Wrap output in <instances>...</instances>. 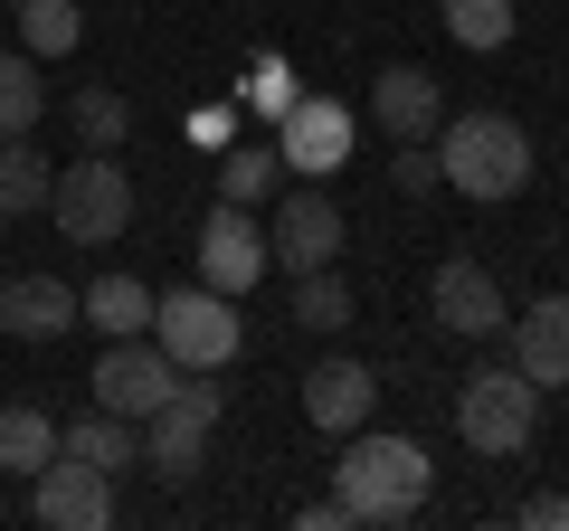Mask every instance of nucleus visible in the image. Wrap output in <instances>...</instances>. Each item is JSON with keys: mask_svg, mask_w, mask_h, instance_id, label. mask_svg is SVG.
<instances>
[{"mask_svg": "<svg viewBox=\"0 0 569 531\" xmlns=\"http://www.w3.org/2000/svg\"><path fill=\"white\" fill-rule=\"evenodd\" d=\"M0 238H10V219H0Z\"/></svg>", "mask_w": 569, "mask_h": 531, "instance_id": "nucleus-30", "label": "nucleus"}, {"mask_svg": "<svg viewBox=\"0 0 569 531\" xmlns=\"http://www.w3.org/2000/svg\"><path fill=\"white\" fill-rule=\"evenodd\" d=\"M162 399H171V351H162V342H142V332H123V342L96 361V409H114V418H152Z\"/></svg>", "mask_w": 569, "mask_h": 531, "instance_id": "nucleus-11", "label": "nucleus"}, {"mask_svg": "<svg viewBox=\"0 0 569 531\" xmlns=\"http://www.w3.org/2000/svg\"><path fill=\"white\" fill-rule=\"evenodd\" d=\"M512 370L531 389H569V294H541L531 313H512Z\"/></svg>", "mask_w": 569, "mask_h": 531, "instance_id": "nucleus-15", "label": "nucleus"}, {"mask_svg": "<svg viewBox=\"0 0 569 531\" xmlns=\"http://www.w3.org/2000/svg\"><path fill=\"white\" fill-rule=\"evenodd\" d=\"M437 20H447L456 48H503L512 39V0H437Z\"/></svg>", "mask_w": 569, "mask_h": 531, "instance_id": "nucleus-24", "label": "nucleus"}, {"mask_svg": "<svg viewBox=\"0 0 569 531\" xmlns=\"http://www.w3.org/2000/svg\"><path fill=\"white\" fill-rule=\"evenodd\" d=\"M437 181L466 200H512L531 181V133L512 114H456L437 123Z\"/></svg>", "mask_w": 569, "mask_h": 531, "instance_id": "nucleus-2", "label": "nucleus"}, {"mask_svg": "<svg viewBox=\"0 0 569 531\" xmlns=\"http://www.w3.org/2000/svg\"><path fill=\"white\" fill-rule=\"evenodd\" d=\"M48 181H58V171L29 152V133H20V143H0V219H29V209H48Z\"/></svg>", "mask_w": 569, "mask_h": 531, "instance_id": "nucleus-21", "label": "nucleus"}, {"mask_svg": "<svg viewBox=\"0 0 569 531\" xmlns=\"http://www.w3.org/2000/svg\"><path fill=\"white\" fill-rule=\"evenodd\" d=\"M152 342L171 351V370H228V361H238V342H247L238 294H219V285L152 294Z\"/></svg>", "mask_w": 569, "mask_h": 531, "instance_id": "nucleus-3", "label": "nucleus"}, {"mask_svg": "<svg viewBox=\"0 0 569 531\" xmlns=\"http://www.w3.org/2000/svg\"><path fill=\"white\" fill-rule=\"evenodd\" d=\"M48 219H58V238H77V247L123 238V219H133V181H123V162H104V152L67 162L58 181H48Z\"/></svg>", "mask_w": 569, "mask_h": 531, "instance_id": "nucleus-5", "label": "nucleus"}, {"mask_svg": "<svg viewBox=\"0 0 569 531\" xmlns=\"http://www.w3.org/2000/svg\"><path fill=\"white\" fill-rule=\"evenodd\" d=\"M456 428H466L475 455H522L531 428H541V389L522 380V370H475L466 389H456Z\"/></svg>", "mask_w": 569, "mask_h": 531, "instance_id": "nucleus-4", "label": "nucleus"}, {"mask_svg": "<svg viewBox=\"0 0 569 531\" xmlns=\"http://www.w3.org/2000/svg\"><path fill=\"white\" fill-rule=\"evenodd\" d=\"M284 181V162H276V143H228L219 152V200H238V209H257L266 190Z\"/></svg>", "mask_w": 569, "mask_h": 531, "instance_id": "nucleus-20", "label": "nucleus"}, {"mask_svg": "<svg viewBox=\"0 0 569 531\" xmlns=\"http://www.w3.org/2000/svg\"><path fill=\"white\" fill-rule=\"evenodd\" d=\"M295 323H305V332H342V323H351L342 266H313V275H295Z\"/></svg>", "mask_w": 569, "mask_h": 531, "instance_id": "nucleus-23", "label": "nucleus"}, {"mask_svg": "<svg viewBox=\"0 0 569 531\" xmlns=\"http://www.w3.org/2000/svg\"><path fill=\"white\" fill-rule=\"evenodd\" d=\"M238 96H247V104H257V114H276V123H284V104H295V67H276V58H266V67H257V77H247V86H238Z\"/></svg>", "mask_w": 569, "mask_h": 531, "instance_id": "nucleus-27", "label": "nucleus"}, {"mask_svg": "<svg viewBox=\"0 0 569 531\" xmlns=\"http://www.w3.org/2000/svg\"><path fill=\"white\" fill-rule=\"evenodd\" d=\"M399 190H437V152H418V143H399Z\"/></svg>", "mask_w": 569, "mask_h": 531, "instance_id": "nucleus-28", "label": "nucleus"}, {"mask_svg": "<svg viewBox=\"0 0 569 531\" xmlns=\"http://www.w3.org/2000/svg\"><path fill=\"white\" fill-rule=\"evenodd\" d=\"M29 512H39L48 531H104L114 522V474L77 465V455H48V465L29 474Z\"/></svg>", "mask_w": 569, "mask_h": 531, "instance_id": "nucleus-8", "label": "nucleus"}, {"mask_svg": "<svg viewBox=\"0 0 569 531\" xmlns=\"http://www.w3.org/2000/svg\"><path fill=\"white\" fill-rule=\"evenodd\" d=\"M67 114H77V133H86V152H114L123 133H133V104H123L114 86H86V96L67 104Z\"/></svg>", "mask_w": 569, "mask_h": 531, "instance_id": "nucleus-26", "label": "nucleus"}, {"mask_svg": "<svg viewBox=\"0 0 569 531\" xmlns=\"http://www.w3.org/2000/svg\"><path fill=\"white\" fill-rule=\"evenodd\" d=\"M39 114H48V86H39V67H29L20 48H0V143L39 133Z\"/></svg>", "mask_w": 569, "mask_h": 531, "instance_id": "nucleus-19", "label": "nucleus"}, {"mask_svg": "<svg viewBox=\"0 0 569 531\" xmlns=\"http://www.w3.org/2000/svg\"><path fill=\"white\" fill-rule=\"evenodd\" d=\"M266 257H276L284 275H313V266L342 257V209L323 200V181H305L295 200L276 209V228H266Z\"/></svg>", "mask_w": 569, "mask_h": 531, "instance_id": "nucleus-10", "label": "nucleus"}, {"mask_svg": "<svg viewBox=\"0 0 569 531\" xmlns=\"http://www.w3.org/2000/svg\"><path fill=\"white\" fill-rule=\"evenodd\" d=\"M266 266H276V257H266V228L247 219L238 200H219V209L200 219V285H219V294H257Z\"/></svg>", "mask_w": 569, "mask_h": 531, "instance_id": "nucleus-9", "label": "nucleus"}, {"mask_svg": "<svg viewBox=\"0 0 569 531\" xmlns=\"http://www.w3.org/2000/svg\"><path fill=\"white\" fill-rule=\"evenodd\" d=\"M427 304H437V323H447V332H475V342L512 323V313H503V285H493V275H485L475 257H447V266H437Z\"/></svg>", "mask_w": 569, "mask_h": 531, "instance_id": "nucleus-13", "label": "nucleus"}, {"mask_svg": "<svg viewBox=\"0 0 569 531\" xmlns=\"http://www.w3.org/2000/svg\"><path fill=\"white\" fill-rule=\"evenodd\" d=\"M58 455H77V465L114 474V465H133V455H142V437H133V418L96 409V418H77V428H58Z\"/></svg>", "mask_w": 569, "mask_h": 531, "instance_id": "nucleus-18", "label": "nucleus"}, {"mask_svg": "<svg viewBox=\"0 0 569 531\" xmlns=\"http://www.w3.org/2000/svg\"><path fill=\"white\" fill-rule=\"evenodd\" d=\"M332 503H342L351 522H408V512L427 503V447H418V437L351 428L342 465H332Z\"/></svg>", "mask_w": 569, "mask_h": 531, "instance_id": "nucleus-1", "label": "nucleus"}, {"mask_svg": "<svg viewBox=\"0 0 569 531\" xmlns=\"http://www.w3.org/2000/svg\"><path fill=\"white\" fill-rule=\"evenodd\" d=\"M370 409H380V380H370L361 361H313V370H305V418H313L323 437L370 428Z\"/></svg>", "mask_w": 569, "mask_h": 531, "instance_id": "nucleus-14", "label": "nucleus"}, {"mask_svg": "<svg viewBox=\"0 0 569 531\" xmlns=\"http://www.w3.org/2000/svg\"><path fill=\"white\" fill-rule=\"evenodd\" d=\"M370 123H380L389 143H427V133L447 123V96H437L427 67H380V86H370Z\"/></svg>", "mask_w": 569, "mask_h": 531, "instance_id": "nucleus-12", "label": "nucleus"}, {"mask_svg": "<svg viewBox=\"0 0 569 531\" xmlns=\"http://www.w3.org/2000/svg\"><path fill=\"white\" fill-rule=\"evenodd\" d=\"M48 455H58V428H48L39 409H0V465H10V474H39Z\"/></svg>", "mask_w": 569, "mask_h": 531, "instance_id": "nucleus-25", "label": "nucleus"}, {"mask_svg": "<svg viewBox=\"0 0 569 531\" xmlns=\"http://www.w3.org/2000/svg\"><path fill=\"white\" fill-rule=\"evenodd\" d=\"M351 104H332V96H295L284 104V123H276V162L295 171V181H332V171L351 162Z\"/></svg>", "mask_w": 569, "mask_h": 531, "instance_id": "nucleus-7", "label": "nucleus"}, {"mask_svg": "<svg viewBox=\"0 0 569 531\" xmlns=\"http://www.w3.org/2000/svg\"><path fill=\"white\" fill-rule=\"evenodd\" d=\"M77 323H96L104 342H123V332H152V285H142V275H96V285L77 294Z\"/></svg>", "mask_w": 569, "mask_h": 531, "instance_id": "nucleus-17", "label": "nucleus"}, {"mask_svg": "<svg viewBox=\"0 0 569 531\" xmlns=\"http://www.w3.org/2000/svg\"><path fill=\"white\" fill-rule=\"evenodd\" d=\"M10 10H20V39H29V58H67V48L86 39L77 0H10Z\"/></svg>", "mask_w": 569, "mask_h": 531, "instance_id": "nucleus-22", "label": "nucleus"}, {"mask_svg": "<svg viewBox=\"0 0 569 531\" xmlns=\"http://www.w3.org/2000/svg\"><path fill=\"white\" fill-rule=\"evenodd\" d=\"M522 522H531V531H569V493H531Z\"/></svg>", "mask_w": 569, "mask_h": 531, "instance_id": "nucleus-29", "label": "nucleus"}, {"mask_svg": "<svg viewBox=\"0 0 569 531\" xmlns=\"http://www.w3.org/2000/svg\"><path fill=\"white\" fill-rule=\"evenodd\" d=\"M67 323H77V285H58V275H10L0 285V332L10 342H58Z\"/></svg>", "mask_w": 569, "mask_h": 531, "instance_id": "nucleus-16", "label": "nucleus"}, {"mask_svg": "<svg viewBox=\"0 0 569 531\" xmlns=\"http://www.w3.org/2000/svg\"><path fill=\"white\" fill-rule=\"evenodd\" d=\"M219 409H228V399L209 389V370H200V380H171V399H162L152 418H142V465H152V474H171V484H181V474H200Z\"/></svg>", "mask_w": 569, "mask_h": 531, "instance_id": "nucleus-6", "label": "nucleus"}]
</instances>
